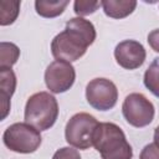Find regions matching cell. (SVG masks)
<instances>
[{
  "mask_svg": "<svg viewBox=\"0 0 159 159\" xmlns=\"http://www.w3.org/2000/svg\"><path fill=\"white\" fill-rule=\"evenodd\" d=\"M94 40L93 24L83 17H73L66 22V29L53 37L51 52L56 60L72 62L82 57Z\"/></svg>",
  "mask_w": 159,
  "mask_h": 159,
  "instance_id": "6da1fadb",
  "label": "cell"
},
{
  "mask_svg": "<svg viewBox=\"0 0 159 159\" xmlns=\"http://www.w3.org/2000/svg\"><path fill=\"white\" fill-rule=\"evenodd\" d=\"M93 147L101 154L102 159H132L133 150L127 142L124 132L114 123H99L94 137Z\"/></svg>",
  "mask_w": 159,
  "mask_h": 159,
  "instance_id": "7a4b0ae2",
  "label": "cell"
},
{
  "mask_svg": "<svg viewBox=\"0 0 159 159\" xmlns=\"http://www.w3.org/2000/svg\"><path fill=\"white\" fill-rule=\"evenodd\" d=\"M58 117V104L56 98L48 92H37L26 102L25 122L39 130L50 129Z\"/></svg>",
  "mask_w": 159,
  "mask_h": 159,
  "instance_id": "3957f363",
  "label": "cell"
},
{
  "mask_svg": "<svg viewBox=\"0 0 159 159\" xmlns=\"http://www.w3.org/2000/svg\"><path fill=\"white\" fill-rule=\"evenodd\" d=\"M99 122L91 114L81 112L70 118L65 128L66 142L77 149H89L93 147V137Z\"/></svg>",
  "mask_w": 159,
  "mask_h": 159,
  "instance_id": "277c9868",
  "label": "cell"
},
{
  "mask_svg": "<svg viewBox=\"0 0 159 159\" xmlns=\"http://www.w3.org/2000/svg\"><path fill=\"white\" fill-rule=\"evenodd\" d=\"M4 144L12 152L30 154L39 149L42 138L40 130L29 123H14L2 134Z\"/></svg>",
  "mask_w": 159,
  "mask_h": 159,
  "instance_id": "5b68a950",
  "label": "cell"
},
{
  "mask_svg": "<svg viewBox=\"0 0 159 159\" xmlns=\"http://www.w3.org/2000/svg\"><path fill=\"white\" fill-rule=\"evenodd\" d=\"M122 112L125 120L137 128H143L148 125L154 118V106L153 103L142 93H130L125 97Z\"/></svg>",
  "mask_w": 159,
  "mask_h": 159,
  "instance_id": "8992f818",
  "label": "cell"
},
{
  "mask_svg": "<svg viewBox=\"0 0 159 159\" xmlns=\"http://www.w3.org/2000/svg\"><path fill=\"white\" fill-rule=\"evenodd\" d=\"M86 98L89 106L97 111L112 109L118 99L116 84L107 78H94L86 87Z\"/></svg>",
  "mask_w": 159,
  "mask_h": 159,
  "instance_id": "52a82bcc",
  "label": "cell"
},
{
  "mask_svg": "<svg viewBox=\"0 0 159 159\" xmlns=\"http://www.w3.org/2000/svg\"><path fill=\"white\" fill-rule=\"evenodd\" d=\"M76 80V71L71 62L56 60L51 62L45 71V83L50 92L63 93L68 91Z\"/></svg>",
  "mask_w": 159,
  "mask_h": 159,
  "instance_id": "ba28073f",
  "label": "cell"
},
{
  "mask_svg": "<svg viewBox=\"0 0 159 159\" xmlns=\"http://www.w3.org/2000/svg\"><path fill=\"white\" fill-rule=\"evenodd\" d=\"M117 63L125 70H135L140 67L147 57L143 45L135 40H124L114 48Z\"/></svg>",
  "mask_w": 159,
  "mask_h": 159,
  "instance_id": "9c48e42d",
  "label": "cell"
},
{
  "mask_svg": "<svg viewBox=\"0 0 159 159\" xmlns=\"http://www.w3.org/2000/svg\"><path fill=\"white\" fill-rule=\"evenodd\" d=\"M16 88V76L11 68H0V89H1V107L4 119L10 109V98L12 97Z\"/></svg>",
  "mask_w": 159,
  "mask_h": 159,
  "instance_id": "30bf717a",
  "label": "cell"
},
{
  "mask_svg": "<svg viewBox=\"0 0 159 159\" xmlns=\"http://www.w3.org/2000/svg\"><path fill=\"white\" fill-rule=\"evenodd\" d=\"M101 6L107 16L112 19H124L134 11L137 6V1L134 0H102Z\"/></svg>",
  "mask_w": 159,
  "mask_h": 159,
  "instance_id": "8fae6325",
  "label": "cell"
},
{
  "mask_svg": "<svg viewBox=\"0 0 159 159\" xmlns=\"http://www.w3.org/2000/svg\"><path fill=\"white\" fill-rule=\"evenodd\" d=\"M68 5V0H57V1H46V0H36L35 9L36 12L46 19H52L63 12L66 6Z\"/></svg>",
  "mask_w": 159,
  "mask_h": 159,
  "instance_id": "7c38bea8",
  "label": "cell"
},
{
  "mask_svg": "<svg viewBox=\"0 0 159 159\" xmlns=\"http://www.w3.org/2000/svg\"><path fill=\"white\" fill-rule=\"evenodd\" d=\"M20 1L19 0H2L0 1V25H11L19 15Z\"/></svg>",
  "mask_w": 159,
  "mask_h": 159,
  "instance_id": "4fadbf2b",
  "label": "cell"
},
{
  "mask_svg": "<svg viewBox=\"0 0 159 159\" xmlns=\"http://www.w3.org/2000/svg\"><path fill=\"white\" fill-rule=\"evenodd\" d=\"M20 56L19 47L12 42L0 43V68H11Z\"/></svg>",
  "mask_w": 159,
  "mask_h": 159,
  "instance_id": "5bb4252c",
  "label": "cell"
},
{
  "mask_svg": "<svg viewBox=\"0 0 159 159\" xmlns=\"http://www.w3.org/2000/svg\"><path fill=\"white\" fill-rule=\"evenodd\" d=\"M145 87L155 96L159 97V57L154 58L144 73Z\"/></svg>",
  "mask_w": 159,
  "mask_h": 159,
  "instance_id": "9a60e30c",
  "label": "cell"
},
{
  "mask_svg": "<svg viewBox=\"0 0 159 159\" xmlns=\"http://www.w3.org/2000/svg\"><path fill=\"white\" fill-rule=\"evenodd\" d=\"M99 6H101V1H97V0H93V1H89V0H76L75 4H73L75 12H76V15H78V17L93 14Z\"/></svg>",
  "mask_w": 159,
  "mask_h": 159,
  "instance_id": "2e32d148",
  "label": "cell"
},
{
  "mask_svg": "<svg viewBox=\"0 0 159 159\" xmlns=\"http://www.w3.org/2000/svg\"><path fill=\"white\" fill-rule=\"evenodd\" d=\"M52 159H81V155L77 149H73L71 147H63L56 150Z\"/></svg>",
  "mask_w": 159,
  "mask_h": 159,
  "instance_id": "e0dca14e",
  "label": "cell"
},
{
  "mask_svg": "<svg viewBox=\"0 0 159 159\" xmlns=\"http://www.w3.org/2000/svg\"><path fill=\"white\" fill-rule=\"evenodd\" d=\"M139 159H159V147L155 143L147 144L142 149Z\"/></svg>",
  "mask_w": 159,
  "mask_h": 159,
  "instance_id": "ac0fdd59",
  "label": "cell"
},
{
  "mask_svg": "<svg viewBox=\"0 0 159 159\" xmlns=\"http://www.w3.org/2000/svg\"><path fill=\"white\" fill-rule=\"evenodd\" d=\"M148 43L150 45V47L155 52H159V29H155V30L149 32V35H148Z\"/></svg>",
  "mask_w": 159,
  "mask_h": 159,
  "instance_id": "d6986e66",
  "label": "cell"
},
{
  "mask_svg": "<svg viewBox=\"0 0 159 159\" xmlns=\"http://www.w3.org/2000/svg\"><path fill=\"white\" fill-rule=\"evenodd\" d=\"M154 143L159 147V125L155 128V130H154Z\"/></svg>",
  "mask_w": 159,
  "mask_h": 159,
  "instance_id": "ffe728a7",
  "label": "cell"
}]
</instances>
